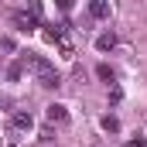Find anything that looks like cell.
<instances>
[{"label": "cell", "mask_w": 147, "mask_h": 147, "mask_svg": "<svg viewBox=\"0 0 147 147\" xmlns=\"http://www.w3.org/2000/svg\"><path fill=\"white\" fill-rule=\"evenodd\" d=\"M21 62H24V65L38 75V86H45V89H58V86H62L58 72H55L45 58H38V55H28V51H24V55H21Z\"/></svg>", "instance_id": "obj_1"}, {"label": "cell", "mask_w": 147, "mask_h": 147, "mask_svg": "<svg viewBox=\"0 0 147 147\" xmlns=\"http://www.w3.org/2000/svg\"><path fill=\"white\" fill-rule=\"evenodd\" d=\"M14 24H17V31H21V34H31V31H34V24H38V17H34V14H14Z\"/></svg>", "instance_id": "obj_2"}, {"label": "cell", "mask_w": 147, "mask_h": 147, "mask_svg": "<svg viewBox=\"0 0 147 147\" xmlns=\"http://www.w3.org/2000/svg\"><path fill=\"white\" fill-rule=\"evenodd\" d=\"M45 116H48V123H62L69 113H65V106H62V103H51V106L45 110Z\"/></svg>", "instance_id": "obj_3"}, {"label": "cell", "mask_w": 147, "mask_h": 147, "mask_svg": "<svg viewBox=\"0 0 147 147\" xmlns=\"http://www.w3.org/2000/svg\"><path fill=\"white\" fill-rule=\"evenodd\" d=\"M96 48H99V51H113V48H116V34H113V31H103V34L96 38Z\"/></svg>", "instance_id": "obj_4"}, {"label": "cell", "mask_w": 147, "mask_h": 147, "mask_svg": "<svg viewBox=\"0 0 147 147\" xmlns=\"http://www.w3.org/2000/svg\"><path fill=\"white\" fill-rule=\"evenodd\" d=\"M31 127H34V123H31V116H28V113H17V116H14V137H17L21 130H28V134H31Z\"/></svg>", "instance_id": "obj_5"}, {"label": "cell", "mask_w": 147, "mask_h": 147, "mask_svg": "<svg viewBox=\"0 0 147 147\" xmlns=\"http://www.w3.org/2000/svg\"><path fill=\"white\" fill-rule=\"evenodd\" d=\"M89 14H92V17H110L106 0H92V3H89Z\"/></svg>", "instance_id": "obj_6"}, {"label": "cell", "mask_w": 147, "mask_h": 147, "mask_svg": "<svg viewBox=\"0 0 147 147\" xmlns=\"http://www.w3.org/2000/svg\"><path fill=\"white\" fill-rule=\"evenodd\" d=\"M21 75H24V62H14V65L7 69V79H10V82H17Z\"/></svg>", "instance_id": "obj_7"}, {"label": "cell", "mask_w": 147, "mask_h": 147, "mask_svg": "<svg viewBox=\"0 0 147 147\" xmlns=\"http://www.w3.org/2000/svg\"><path fill=\"white\" fill-rule=\"evenodd\" d=\"M96 75H99L103 82H113V69H110V65H99V69H96Z\"/></svg>", "instance_id": "obj_8"}, {"label": "cell", "mask_w": 147, "mask_h": 147, "mask_svg": "<svg viewBox=\"0 0 147 147\" xmlns=\"http://www.w3.org/2000/svg\"><path fill=\"white\" fill-rule=\"evenodd\" d=\"M103 127H106L110 134H116V130H120V120H116V116H106V120H103Z\"/></svg>", "instance_id": "obj_9"}, {"label": "cell", "mask_w": 147, "mask_h": 147, "mask_svg": "<svg viewBox=\"0 0 147 147\" xmlns=\"http://www.w3.org/2000/svg\"><path fill=\"white\" fill-rule=\"evenodd\" d=\"M28 10H31L34 17H41V0H28Z\"/></svg>", "instance_id": "obj_10"}, {"label": "cell", "mask_w": 147, "mask_h": 147, "mask_svg": "<svg viewBox=\"0 0 147 147\" xmlns=\"http://www.w3.org/2000/svg\"><path fill=\"white\" fill-rule=\"evenodd\" d=\"M58 7H62V10H72V7H75V0H58Z\"/></svg>", "instance_id": "obj_11"}, {"label": "cell", "mask_w": 147, "mask_h": 147, "mask_svg": "<svg viewBox=\"0 0 147 147\" xmlns=\"http://www.w3.org/2000/svg\"><path fill=\"white\" fill-rule=\"evenodd\" d=\"M127 147H147V144H144V140H140V137H137V140H130V144H127Z\"/></svg>", "instance_id": "obj_12"}]
</instances>
